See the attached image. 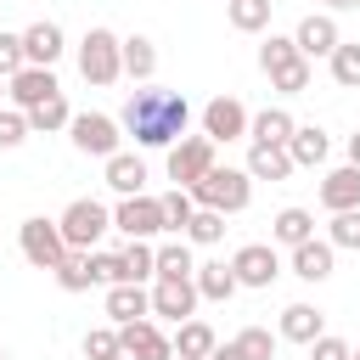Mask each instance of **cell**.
Instances as JSON below:
<instances>
[{
  "mask_svg": "<svg viewBox=\"0 0 360 360\" xmlns=\"http://www.w3.org/2000/svg\"><path fill=\"white\" fill-rule=\"evenodd\" d=\"M118 124L135 135V146H174L191 124V101L174 90H135L118 112Z\"/></svg>",
  "mask_w": 360,
  "mask_h": 360,
  "instance_id": "6da1fadb",
  "label": "cell"
},
{
  "mask_svg": "<svg viewBox=\"0 0 360 360\" xmlns=\"http://www.w3.org/2000/svg\"><path fill=\"white\" fill-rule=\"evenodd\" d=\"M191 197H197V208L242 214V208L253 202V174H248V169H231V163H225V169L214 163V169H208V174H202V180L191 186Z\"/></svg>",
  "mask_w": 360,
  "mask_h": 360,
  "instance_id": "7a4b0ae2",
  "label": "cell"
},
{
  "mask_svg": "<svg viewBox=\"0 0 360 360\" xmlns=\"http://www.w3.org/2000/svg\"><path fill=\"white\" fill-rule=\"evenodd\" d=\"M79 73L90 84H118L124 79V39L112 28H84V39H79Z\"/></svg>",
  "mask_w": 360,
  "mask_h": 360,
  "instance_id": "3957f363",
  "label": "cell"
},
{
  "mask_svg": "<svg viewBox=\"0 0 360 360\" xmlns=\"http://www.w3.org/2000/svg\"><path fill=\"white\" fill-rule=\"evenodd\" d=\"M56 225H62V242H68V248L90 253V248L112 231V208H107V202H96V197H73V202L62 208V219H56Z\"/></svg>",
  "mask_w": 360,
  "mask_h": 360,
  "instance_id": "277c9868",
  "label": "cell"
},
{
  "mask_svg": "<svg viewBox=\"0 0 360 360\" xmlns=\"http://www.w3.org/2000/svg\"><path fill=\"white\" fill-rule=\"evenodd\" d=\"M17 248H22V259H28L34 270H56V264L68 259V242H62V225H56V219H45V214H34V219H22V231H17Z\"/></svg>",
  "mask_w": 360,
  "mask_h": 360,
  "instance_id": "5b68a950",
  "label": "cell"
},
{
  "mask_svg": "<svg viewBox=\"0 0 360 360\" xmlns=\"http://www.w3.org/2000/svg\"><path fill=\"white\" fill-rule=\"evenodd\" d=\"M68 135H73V146L84 152V158H112L118 152V141H124V124L112 118V112H73V124H68Z\"/></svg>",
  "mask_w": 360,
  "mask_h": 360,
  "instance_id": "8992f818",
  "label": "cell"
},
{
  "mask_svg": "<svg viewBox=\"0 0 360 360\" xmlns=\"http://www.w3.org/2000/svg\"><path fill=\"white\" fill-rule=\"evenodd\" d=\"M197 304H202V292H197V276H152V315H163V321H191L197 315Z\"/></svg>",
  "mask_w": 360,
  "mask_h": 360,
  "instance_id": "52a82bcc",
  "label": "cell"
},
{
  "mask_svg": "<svg viewBox=\"0 0 360 360\" xmlns=\"http://www.w3.org/2000/svg\"><path fill=\"white\" fill-rule=\"evenodd\" d=\"M214 146H219V141H208V135H180V141L169 146V180L191 191V186L214 169Z\"/></svg>",
  "mask_w": 360,
  "mask_h": 360,
  "instance_id": "ba28073f",
  "label": "cell"
},
{
  "mask_svg": "<svg viewBox=\"0 0 360 360\" xmlns=\"http://www.w3.org/2000/svg\"><path fill=\"white\" fill-rule=\"evenodd\" d=\"M112 225H118L124 236H141V242H152L158 231H169V219H163V197H146V191H135V197H118V208H112Z\"/></svg>",
  "mask_w": 360,
  "mask_h": 360,
  "instance_id": "9c48e42d",
  "label": "cell"
},
{
  "mask_svg": "<svg viewBox=\"0 0 360 360\" xmlns=\"http://www.w3.org/2000/svg\"><path fill=\"white\" fill-rule=\"evenodd\" d=\"M231 270H236L242 287H270L281 276V253H276V242H242L231 253Z\"/></svg>",
  "mask_w": 360,
  "mask_h": 360,
  "instance_id": "30bf717a",
  "label": "cell"
},
{
  "mask_svg": "<svg viewBox=\"0 0 360 360\" xmlns=\"http://www.w3.org/2000/svg\"><path fill=\"white\" fill-rule=\"evenodd\" d=\"M118 343H124V360H174V338H163V326L152 315L118 326Z\"/></svg>",
  "mask_w": 360,
  "mask_h": 360,
  "instance_id": "8fae6325",
  "label": "cell"
},
{
  "mask_svg": "<svg viewBox=\"0 0 360 360\" xmlns=\"http://www.w3.org/2000/svg\"><path fill=\"white\" fill-rule=\"evenodd\" d=\"M248 124H253V112H248L236 96H214V101L202 107V135H208V141H242Z\"/></svg>",
  "mask_w": 360,
  "mask_h": 360,
  "instance_id": "7c38bea8",
  "label": "cell"
},
{
  "mask_svg": "<svg viewBox=\"0 0 360 360\" xmlns=\"http://www.w3.org/2000/svg\"><path fill=\"white\" fill-rule=\"evenodd\" d=\"M292 39H298V51L315 62V56H332L338 45H343V34H338V17L332 11H309L298 28H292Z\"/></svg>",
  "mask_w": 360,
  "mask_h": 360,
  "instance_id": "4fadbf2b",
  "label": "cell"
},
{
  "mask_svg": "<svg viewBox=\"0 0 360 360\" xmlns=\"http://www.w3.org/2000/svg\"><path fill=\"white\" fill-rule=\"evenodd\" d=\"M107 315H112V326L146 321V315H152V287H141V281H112V287H107Z\"/></svg>",
  "mask_w": 360,
  "mask_h": 360,
  "instance_id": "5bb4252c",
  "label": "cell"
},
{
  "mask_svg": "<svg viewBox=\"0 0 360 360\" xmlns=\"http://www.w3.org/2000/svg\"><path fill=\"white\" fill-rule=\"evenodd\" d=\"M22 56H28V68H56V56H62V28H56L51 17L28 22V28H22Z\"/></svg>",
  "mask_w": 360,
  "mask_h": 360,
  "instance_id": "9a60e30c",
  "label": "cell"
},
{
  "mask_svg": "<svg viewBox=\"0 0 360 360\" xmlns=\"http://www.w3.org/2000/svg\"><path fill=\"white\" fill-rule=\"evenodd\" d=\"M51 96H62V84H56V73L51 68H22V73H11V107H39V101H51Z\"/></svg>",
  "mask_w": 360,
  "mask_h": 360,
  "instance_id": "2e32d148",
  "label": "cell"
},
{
  "mask_svg": "<svg viewBox=\"0 0 360 360\" xmlns=\"http://www.w3.org/2000/svg\"><path fill=\"white\" fill-rule=\"evenodd\" d=\"M332 259H338V248H332L326 236H309V242L292 248V276H298V281H326V276H332Z\"/></svg>",
  "mask_w": 360,
  "mask_h": 360,
  "instance_id": "e0dca14e",
  "label": "cell"
},
{
  "mask_svg": "<svg viewBox=\"0 0 360 360\" xmlns=\"http://www.w3.org/2000/svg\"><path fill=\"white\" fill-rule=\"evenodd\" d=\"M321 208H326V214L360 208V169H354V163H343V169H332V174L321 180Z\"/></svg>",
  "mask_w": 360,
  "mask_h": 360,
  "instance_id": "ac0fdd59",
  "label": "cell"
},
{
  "mask_svg": "<svg viewBox=\"0 0 360 360\" xmlns=\"http://www.w3.org/2000/svg\"><path fill=\"white\" fill-rule=\"evenodd\" d=\"M321 332H326V315H321L315 304H287V309H281V332H276V338H287V343H304V349H309Z\"/></svg>",
  "mask_w": 360,
  "mask_h": 360,
  "instance_id": "d6986e66",
  "label": "cell"
},
{
  "mask_svg": "<svg viewBox=\"0 0 360 360\" xmlns=\"http://www.w3.org/2000/svg\"><path fill=\"white\" fill-rule=\"evenodd\" d=\"M287 152H292V163H298V169H321V163H326V152H332V135H326L321 124H298V129H292V141H287Z\"/></svg>",
  "mask_w": 360,
  "mask_h": 360,
  "instance_id": "ffe728a7",
  "label": "cell"
},
{
  "mask_svg": "<svg viewBox=\"0 0 360 360\" xmlns=\"http://www.w3.org/2000/svg\"><path fill=\"white\" fill-rule=\"evenodd\" d=\"M242 169H248L253 180H287V174H292L298 163H292V152H287V146H264V141H253V146H248V163H242Z\"/></svg>",
  "mask_w": 360,
  "mask_h": 360,
  "instance_id": "44dd1931",
  "label": "cell"
},
{
  "mask_svg": "<svg viewBox=\"0 0 360 360\" xmlns=\"http://www.w3.org/2000/svg\"><path fill=\"white\" fill-rule=\"evenodd\" d=\"M292 129H298V118H292L287 107H264V112H253V124H248V141L287 146V141H292Z\"/></svg>",
  "mask_w": 360,
  "mask_h": 360,
  "instance_id": "7402d4cb",
  "label": "cell"
},
{
  "mask_svg": "<svg viewBox=\"0 0 360 360\" xmlns=\"http://www.w3.org/2000/svg\"><path fill=\"white\" fill-rule=\"evenodd\" d=\"M107 186H112L118 197L146 191V163H141L135 152H112V158H107Z\"/></svg>",
  "mask_w": 360,
  "mask_h": 360,
  "instance_id": "603a6c76",
  "label": "cell"
},
{
  "mask_svg": "<svg viewBox=\"0 0 360 360\" xmlns=\"http://www.w3.org/2000/svg\"><path fill=\"white\" fill-rule=\"evenodd\" d=\"M315 236V214L309 208H281L276 219H270V242H281V248H298V242H309Z\"/></svg>",
  "mask_w": 360,
  "mask_h": 360,
  "instance_id": "cb8c5ba5",
  "label": "cell"
},
{
  "mask_svg": "<svg viewBox=\"0 0 360 360\" xmlns=\"http://www.w3.org/2000/svg\"><path fill=\"white\" fill-rule=\"evenodd\" d=\"M124 73H129L135 84H146V79L158 73V45H152L146 34H129V39H124Z\"/></svg>",
  "mask_w": 360,
  "mask_h": 360,
  "instance_id": "d4e9b609",
  "label": "cell"
},
{
  "mask_svg": "<svg viewBox=\"0 0 360 360\" xmlns=\"http://www.w3.org/2000/svg\"><path fill=\"white\" fill-rule=\"evenodd\" d=\"M118 264H124V281H152L158 276V248L129 236V248H118Z\"/></svg>",
  "mask_w": 360,
  "mask_h": 360,
  "instance_id": "484cf974",
  "label": "cell"
},
{
  "mask_svg": "<svg viewBox=\"0 0 360 360\" xmlns=\"http://www.w3.org/2000/svg\"><path fill=\"white\" fill-rule=\"evenodd\" d=\"M56 276V287L62 292H90L96 287V270H90V253H79V248H68V259L51 270Z\"/></svg>",
  "mask_w": 360,
  "mask_h": 360,
  "instance_id": "4316f807",
  "label": "cell"
},
{
  "mask_svg": "<svg viewBox=\"0 0 360 360\" xmlns=\"http://www.w3.org/2000/svg\"><path fill=\"white\" fill-rule=\"evenodd\" d=\"M236 270L231 264H197V292L208 298V304H225V298H236Z\"/></svg>",
  "mask_w": 360,
  "mask_h": 360,
  "instance_id": "83f0119b",
  "label": "cell"
},
{
  "mask_svg": "<svg viewBox=\"0 0 360 360\" xmlns=\"http://www.w3.org/2000/svg\"><path fill=\"white\" fill-rule=\"evenodd\" d=\"M214 343H219V338H214V326H208V321H197V315H191V321H180V332H174V354H191V360H208V354H214Z\"/></svg>",
  "mask_w": 360,
  "mask_h": 360,
  "instance_id": "f1b7e54d",
  "label": "cell"
},
{
  "mask_svg": "<svg viewBox=\"0 0 360 360\" xmlns=\"http://www.w3.org/2000/svg\"><path fill=\"white\" fill-rule=\"evenodd\" d=\"M68 124H73V107H68V96H51V101L28 107V129H34V135H51V129H68Z\"/></svg>",
  "mask_w": 360,
  "mask_h": 360,
  "instance_id": "f546056e",
  "label": "cell"
},
{
  "mask_svg": "<svg viewBox=\"0 0 360 360\" xmlns=\"http://www.w3.org/2000/svg\"><path fill=\"white\" fill-rule=\"evenodd\" d=\"M180 236H186L191 248H214V242L225 236V214H219V208H197V214H191V225H186Z\"/></svg>",
  "mask_w": 360,
  "mask_h": 360,
  "instance_id": "4dcf8cb0",
  "label": "cell"
},
{
  "mask_svg": "<svg viewBox=\"0 0 360 360\" xmlns=\"http://www.w3.org/2000/svg\"><path fill=\"white\" fill-rule=\"evenodd\" d=\"M225 17L236 34H259V28H270V0H231Z\"/></svg>",
  "mask_w": 360,
  "mask_h": 360,
  "instance_id": "1f68e13d",
  "label": "cell"
},
{
  "mask_svg": "<svg viewBox=\"0 0 360 360\" xmlns=\"http://www.w3.org/2000/svg\"><path fill=\"white\" fill-rule=\"evenodd\" d=\"M298 56H304V51H298V39H292V34H270V39L259 45V68H264V73H281V68H287V62H298Z\"/></svg>",
  "mask_w": 360,
  "mask_h": 360,
  "instance_id": "d6a6232c",
  "label": "cell"
},
{
  "mask_svg": "<svg viewBox=\"0 0 360 360\" xmlns=\"http://www.w3.org/2000/svg\"><path fill=\"white\" fill-rule=\"evenodd\" d=\"M326 62H332V79H338L343 90H360V39H343Z\"/></svg>",
  "mask_w": 360,
  "mask_h": 360,
  "instance_id": "836d02e7",
  "label": "cell"
},
{
  "mask_svg": "<svg viewBox=\"0 0 360 360\" xmlns=\"http://www.w3.org/2000/svg\"><path fill=\"white\" fill-rule=\"evenodd\" d=\"M158 276H197V259H191V242H163L158 248Z\"/></svg>",
  "mask_w": 360,
  "mask_h": 360,
  "instance_id": "e575fe53",
  "label": "cell"
},
{
  "mask_svg": "<svg viewBox=\"0 0 360 360\" xmlns=\"http://www.w3.org/2000/svg\"><path fill=\"white\" fill-rule=\"evenodd\" d=\"M231 343H236V360H276V338L264 326H242Z\"/></svg>",
  "mask_w": 360,
  "mask_h": 360,
  "instance_id": "d590c367",
  "label": "cell"
},
{
  "mask_svg": "<svg viewBox=\"0 0 360 360\" xmlns=\"http://www.w3.org/2000/svg\"><path fill=\"white\" fill-rule=\"evenodd\" d=\"M326 242H332V248H349V253H360V208H343V214H332V225H326Z\"/></svg>",
  "mask_w": 360,
  "mask_h": 360,
  "instance_id": "8d00e7d4",
  "label": "cell"
},
{
  "mask_svg": "<svg viewBox=\"0 0 360 360\" xmlns=\"http://www.w3.org/2000/svg\"><path fill=\"white\" fill-rule=\"evenodd\" d=\"M191 214H197V197H191L186 186L163 191V219H169V231H186V225H191Z\"/></svg>",
  "mask_w": 360,
  "mask_h": 360,
  "instance_id": "74e56055",
  "label": "cell"
},
{
  "mask_svg": "<svg viewBox=\"0 0 360 360\" xmlns=\"http://www.w3.org/2000/svg\"><path fill=\"white\" fill-rule=\"evenodd\" d=\"M309 56H298V62H287L281 73H270V90H281V96H298V90H309Z\"/></svg>",
  "mask_w": 360,
  "mask_h": 360,
  "instance_id": "f35d334b",
  "label": "cell"
},
{
  "mask_svg": "<svg viewBox=\"0 0 360 360\" xmlns=\"http://www.w3.org/2000/svg\"><path fill=\"white\" fill-rule=\"evenodd\" d=\"M124 343H118V326H96L84 332V360H118Z\"/></svg>",
  "mask_w": 360,
  "mask_h": 360,
  "instance_id": "ab89813d",
  "label": "cell"
},
{
  "mask_svg": "<svg viewBox=\"0 0 360 360\" xmlns=\"http://www.w3.org/2000/svg\"><path fill=\"white\" fill-rule=\"evenodd\" d=\"M34 129H28V112L22 107H0V152H11V146H22Z\"/></svg>",
  "mask_w": 360,
  "mask_h": 360,
  "instance_id": "60d3db41",
  "label": "cell"
},
{
  "mask_svg": "<svg viewBox=\"0 0 360 360\" xmlns=\"http://www.w3.org/2000/svg\"><path fill=\"white\" fill-rule=\"evenodd\" d=\"M28 68V56H22V34H6L0 28V73L11 79V73H22Z\"/></svg>",
  "mask_w": 360,
  "mask_h": 360,
  "instance_id": "b9f144b4",
  "label": "cell"
},
{
  "mask_svg": "<svg viewBox=\"0 0 360 360\" xmlns=\"http://www.w3.org/2000/svg\"><path fill=\"white\" fill-rule=\"evenodd\" d=\"M309 360H354V349H349L343 338H332V332H321V338L309 343Z\"/></svg>",
  "mask_w": 360,
  "mask_h": 360,
  "instance_id": "7bdbcfd3",
  "label": "cell"
},
{
  "mask_svg": "<svg viewBox=\"0 0 360 360\" xmlns=\"http://www.w3.org/2000/svg\"><path fill=\"white\" fill-rule=\"evenodd\" d=\"M208 360H236V343H214V354Z\"/></svg>",
  "mask_w": 360,
  "mask_h": 360,
  "instance_id": "ee69618b",
  "label": "cell"
},
{
  "mask_svg": "<svg viewBox=\"0 0 360 360\" xmlns=\"http://www.w3.org/2000/svg\"><path fill=\"white\" fill-rule=\"evenodd\" d=\"M349 163H354V169H360V129H354V135H349Z\"/></svg>",
  "mask_w": 360,
  "mask_h": 360,
  "instance_id": "f6af8a7d",
  "label": "cell"
},
{
  "mask_svg": "<svg viewBox=\"0 0 360 360\" xmlns=\"http://www.w3.org/2000/svg\"><path fill=\"white\" fill-rule=\"evenodd\" d=\"M349 6H360V0H326V11H349Z\"/></svg>",
  "mask_w": 360,
  "mask_h": 360,
  "instance_id": "bcb514c9",
  "label": "cell"
},
{
  "mask_svg": "<svg viewBox=\"0 0 360 360\" xmlns=\"http://www.w3.org/2000/svg\"><path fill=\"white\" fill-rule=\"evenodd\" d=\"M0 96H11V79H6V73H0Z\"/></svg>",
  "mask_w": 360,
  "mask_h": 360,
  "instance_id": "7dc6e473",
  "label": "cell"
},
{
  "mask_svg": "<svg viewBox=\"0 0 360 360\" xmlns=\"http://www.w3.org/2000/svg\"><path fill=\"white\" fill-rule=\"evenodd\" d=\"M174 360H191V354H174Z\"/></svg>",
  "mask_w": 360,
  "mask_h": 360,
  "instance_id": "c3c4849f",
  "label": "cell"
},
{
  "mask_svg": "<svg viewBox=\"0 0 360 360\" xmlns=\"http://www.w3.org/2000/svg\"><path fill=\"white\" fill-rule=\"evenodd\" d=\"M219 6H231V0H219Z\"/></svg>",
  "mask_w": 360,
  "mask_h": 360,
  "instance_id": "681fc988",
  "label": "cell"
},
{
  "mask_svg": "<svg viewBox=\"0 0 360 360\" xmlns=\"http://www.w3.org/2000/svg\"><path fill=\"white\" fill-rule=\"evenodd\" d=\"M0 360H6V349H0Z\"/></svg>",
  "mask_w": 360,
  "mask_h": 360,
  "instance_id": "f907efd6",
  "label": "cell"
},
{
  "mask_svg": "<svg viewBox=\"0 0 360 360\" xmlns=\"http://www.w3.org/2000/svg\"><path fill=\"white\" fill-rule=\"evenodd\" d=\"M354 360H360V349H354Z\"/></svg>",
  "mask_w": 360,
  "mask_h": 360,
  "instance_id": "816d5d0a",
  "label": "cell"
},
{
  "mask_svg": "<svg viewBox=\"0 0 360 360\" xmlns=\"http://www.w3.org/2000/svg\"><path fill=\"white\" fill-rule=\"evenodd\" d=\"M118 360H124V354H118Z\"/></svg>",
  "mask_w": 360,
  "mask_h": 360,
  "instance_id": "f5cc1de1",
  "label": "cell"
}]
</instances>
